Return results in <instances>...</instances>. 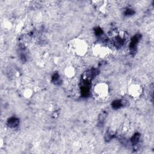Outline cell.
<instances>
[{
  "label": "cell",
  "instance_id": "obj_1",
  "mask_svg": "<svg viewBox=\"0 0 154 154\" xmlns=\"http://www.w3.org/2000/svg\"><path fill=\"white\" fill-rule=\"evenodd\" d=\"M73 51L78 55H84L88 50V44L83 39L77 38L72 43Z\"/></svg>",
  "mask_w": 154,
  "mask_h": 154
},
{
  "label": "cell",
  "instance_id": "obj_2",
  "mask_svg": "<svg viewBox=\"0 0 154 154\" xmlns=\"http://www.w3.org/2000/svg\"><path fill=\"white\" fill-rule=\"evenodd\" d=\"M94 92L98 97L103 98L106 97L108 93V87L105 83H99L95 86Z\"/></svg>",
  "mask_w": 154,
  "mask_h": 154
},
{
  "label": "cell",
  "instance_id": "obj_3",
  "mask_svg": "<svg viewBox=\"0 0 154 154\" xmlns=\"http://www.w3.org/2000/svg\"><path fill=\"white\" fill-rule=\"evenodd\" d=\"M108 48L102 45H97L94 47V54L99 57H105L108 54Z\"/></svg>",
  "mask_w": 154,
  "mask_h": 154
},
{
  "label": "cell",
  "instance_id": "obj_4",
  "mask_svg": "<svg viewBox=\"0 0 154 154\" xmlns=\"http://www.w3.org/2000/svg\"><path fill=\"white\" fill-rule=\"evenodd\" d=\"M129 93L132 97H138L141 93V88L138 84H132L129 87Z\"/></svg>",
  "mask_w": 154,
  "mask_h": 154
},
{
  "label": "cell",
  "instance_id": "obj_5",
  "mask_svg": "<svg viewBox=\"0 0 154 154\" xmlns=\"http://www.w3.org/2000/svg\"><path fill=\"white\" fill-rule=\"evenodd\" d=\"M65 75L69 78L73 76V75H75V69H73V67L72 66L67 67L65 70Z\"/></svg>",
  "mask_w": 154,
  "mask_h": 154
}]
</instances>
